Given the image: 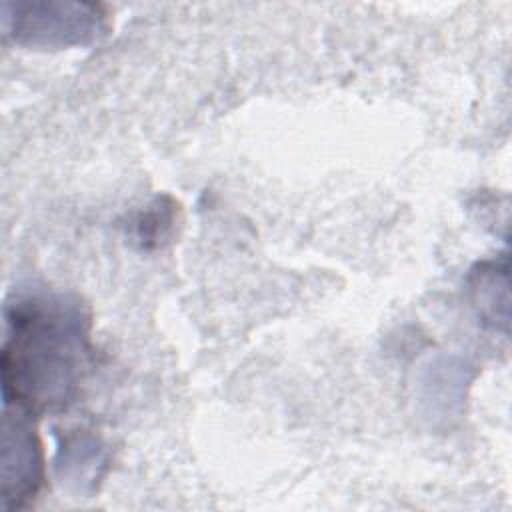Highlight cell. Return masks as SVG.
I'll use <instances>...</instances> for the list:
<instances>
[{"label":"cell","instance_id":"4","mask_svg":"<svg viewBox=\"0 0 512 512\" xmlns=\"http://www.w3.org/2000/svg\"><path fill=\"white\" fill-rule=\"evenodd\" d=\"M176 212L178 206L170 198H156L144 212L138 214L134 222L136 240L144 248H152L164 242L176 224Z\"/></svg>","mask_w":512,"mask_h":512},{"label":"cell","instance_id":"1","mask_svg":"<svg viewBox=\"0 0 512 512\" xmlns=\"http://www.w3.org/2000/svg\"><path fill=\"white\" fill-rule=\"evenodd\" d=\"M4 406L32 416L66 408L90 362V314L78 298L28 292L6 306Z\"/></svg>","mask_w":512,"mask_h":512},{"label":"cell","instance_id":"3","mask_svg":"<svg viewBox=\"0 0 512 512\" xmlns=\"http://www.w3.org/2000/svg\"><path fill=\"white\" fill-rule=\"evenodd\" d=\"M30 418L24 410L4 406L2 500L8 510L32 500L44 480L42 444Z\"/></svg>","mask_w":512,"mask_h":512},{"label":"cell","instance_id":"2","mask_svg":"<svg viewBox=\"0 0 512 512\" xmlns=\"http://www.w3.org/2000/svg\"><path fill=\"white\" fill-rule=\"evenodd\" d=\"M4 24L22 46L68 48L94 42L106 30V14L84 2H16L4 4Z\"/></svg>","mask_w":512,"mask_h":512}]
</instances>
